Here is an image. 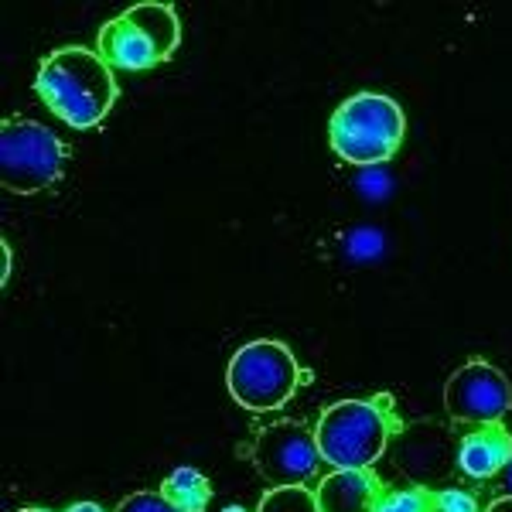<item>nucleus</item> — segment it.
<instances>
[{
  "label": "nucleus",
  "instance_id": "f257e3e1",
  "mask_svg": "<svg viewBox=\"0 0 512 512\" xmlns=\"http://www.w3.org/2000/svg\"><path fill=\"white\" fill-rule=\"evenodd\" d=\"M35 93L72 130H93L113 110L120 89L113 69L93 48L65 45L41 59Z\"/></svg>",
  "mask_w": 512,
  "mask_h": 512
},
{
  "label": "nucleus",
  "instance_id": "f03ea898",
  "mask_svg": "<svg viewBox=\"0 0 512 512\" xmlns=\"http://www.w3.org/2000/svg\"><path fill=\"white\" fill-rule=\"evenodd\" d=\"M400 427L390 393L338 400L318 417L315 427L321 461L332 468H373Z\"/></svg>",
  "mask_w": 512,
  "mask_h": 512
},
{
  "label": "nucleus",
  "instance_id": "7ed1b4c3",
  "mask_svg": "<svg viewBox=\"0 0 512 512\" xmlns=\"http://www.w3.org/2000/svg\"><path fill=\"white\" fill-rule=\"evenodd\" d=\"M403 137H407V117L400 103L383 93H355L328 120L332 151L359 168H376L396 158Z\"/></svg>",
  "mask_w": 512,
  "mask_h": 512
},
{
  "label": "nucleus",
  "instance_id": "20e7f679",
  "mask_svg": "<svg viewBox=\"0 0 512 512\" xmlns=\"http://www.w3.org/2000/svg\"><path fill=\"white\" fill-rule=\"evenodd\" d=\"M181 21L171 4L144 0L130 11L117 14L99 28L96 52L110 69L120 72H147L158 69L178 52Z\"/></svg>",
  "mask_w": 512,
  "mask_h": 512
},
{
  "label": "nucleus",
  "instance_id": "39448f33",
  "mask_svg": "<svg viewBox=\"0 0 512 512\" xmlns=\"http://www.w3.org/2000/svg\"><path fill=\"white\" fill-rule=\"evenodd\" d=\"M226 386L239 407L253 414L284 407L301 386V366L294 352L284 342L260 338V342L243 345L226 369Z\"/></svg>",
  "mask_w": 512,
  "mask_h": 512
},
{
  "label": "nucleus",
  "instance_id": "423d86ee",
  "mask_svg": "<svg viewBox=\"0 0 512 512\" xmlns=\"http://www.w3.org/2000/svg\"><path fill=\"white\" fill-rule=\"evenodd\" d=\"M65 171V144L45 123L28 117L4 120L0 130V181L7 192L35 195L52 188Z\"/></svg>",
  "mask_w": 512,
  "mask_h": 512
},
{
  "label": "nucleus",
  "instance_id": "0eeeda50",
  "mask_svg": "<svg viewBox=\"0 0 512 512\" xmlns=\"http://www.w3.org/2000/svg\"><path fill=\"white\" fill-rule=\"evenodd\" d=\"M253 468L260 472L270 489H287V485H304L318 475L321 451L315 431L294 420H280L256 434L253 441Z\"/></svg>",
  "mask_w": 512,
  "mask_h": 512
},
{
  "label": "nucleus",
  "instance_id": "6e6552de",
  "mask_svg": "<svg viewBox=\"0 0 512 512\" xmlns=\"http://www.w3.org/2000/svg\"><path fill=\"white\" fill-rule=\"evenodd\" d=\"M444 410L461 424H502V417L512 410V386L492 362L472 359L454 369L444 383Z\"/></svg>",
  "mask_w": 512,
  "mask_h": 512
},
{
  "label": "nucleus",
  "instance_id": "1a4fd4ad",
  "mask_svg": "<svg viewBox=\"0 0 512 512\" xmlns=\"http://www.w3.org/2000/svg\"><path fill=\"white\" fill-rule=\"evenodd\" d=\"M386 485L373 468H335L315 489L321 512H376Z\"/></svg>",
  "mask_w": 512,
  "mask_h": 512
},
{
  "label": "nucleus",
  "instance_id": "9d476101",
  "mask_svg": "<svg viewBox=\"0 0 512 512\" xmlns=\"http://www.w3.org/2000/svg\"><path fill=\"white\" fill-rule=\"evenodd\" d=\"M512 465V434L502 424H482L458 444V468L472 482L495 478Z\"/></svg>",
  "mask_w": 512,
  "mask_h": 512
},
{
  "label": "nucleus",
  "instance_id": "9b49d317",
  "mask_svg": "<svg viewBox=\"0 0 512 512\" xmlns=\"http://www.w3.org/2000/svg\"><path fill=\"white\" fill-rule=\"evenodd\" d=\"M161 495L178 512H205L212 502V482L198 468H175L161 482Z\"/></svg>",
  "mask_w": 512,
  "mask_h": 512
},
{
  "label": "nucleus",
  "instance_id": "f8f14e48",
  "mask_svg": "<svg viewBox=\"0 0 512 512\" xmlns=\"http://www.w3.org/2000/svg\"><path fill=\"white\" fill-rule=\"evenodd\" d=\"M256 512H321V509L311 489H304V485H287V489H270L263 495Z\"/></svg>",
  "mask_w": 512,
  "mask_h": 512
},
{
  "label": "nucleus",
  "instance_id": "ddd939ff",
  "mask_svg": "<svg viewBox=\"0 0 512 512\" xmlns=\"http://www.w3.org/2000/svg\"><path fill=\"white\" fill-rule=\"evenodd\" d=\"M376 512H431L427 489H386Z\"/></svg>",
  "mask_w": 512,
  "mask_h": 512
},
{
  "label": "nucleus",
  "instance_id": "4468645a",
  "mask_svg": "<svg viewBox=\"0 0 512 512\" xmlns=\"http://www.w3.org/2000/svg\"><path fill=\"white\" fill-rule=\"evenodd\" d=\"M345 253L355 260H373L383 253V233L379 229H355L352 236H345Z\"/></svg>",
  "mask_w": 512,
  "mask_h": 512
},
{
  "label": "nucleus",
  "instance_id": "2eb2a0df",
  "mask_svg": "<svg viewBox=\"0 0 512 512\" xmlns=\"http://www.w3.org/2000/svg\"><path fill=\"white\" fill-rule=\"evenodd\" d=\"M431 512H482V509H478V499L472 492L444 489V492H431Z\"/></svg>",
  "mask_w": 512,
  "mask_h": 512
},
{
  "label": "nucleus",
  "instance_id": "dca6fc26",
  "mask_svg": "<svg viewBox=\"0 0 512 512\" xmlns=\"http://www.w3.org/2000/svg\"><path fill=\"white\" fill-rule=\"evenodd\" d=\"M117 512H178L161 492H134L120 502Z\"/></svg>",
  "mask_w": 512,
  "mask_h": 512
},
{
  "label": "nucleus",
  "instance_id": "f3484780",
  "mask_svg": "<svg viewBox=\"0 0 512 512\" xmlns=\"http://www.w3.org/2000/svg\"><path fill=\"white\" fill-rule=\"evenodd\" d=\"M485 512H512V495H502V499L489 502V509Z\"/></svg>",
  "mask_w": 512,
  "mask_h": 512
},
{
  "label": "nucleus",
  "instance_id": "a211bd4d",
  "mask_svg": "<svg viewBox=\"0 0 512 512\" xmlns=\"http://www.w3.org/2000/svg\"><path fill=\"white\" fill-rule=\"evenodd\" d=\"M0 253H4V274H0V280L7 284V277H11V246L0 243Z\"/></svg>",
  "mask_w": 512,
  "mask_h": 512
},
{
  "label": "nucleus",
  "instance_id": "6ab92c4d",
  "mask_svg": "<svg viewBox=\"0 0 512 512\" xmlns=\"http://www.w3.org/2000/svg\"><path fill=\"white\" fill-rule=\"evenodd\" d=\"M65 512H103V509H99L96 502H76V506H69Z\"/></svg>",
  "mask_w": 512,
  "mask_h": 512
},
{
  "label": "nucleus",
  "instance_id": "aec40b11",
  "mask_svg": "<svg viewBox=\"0 0 512 512\" xmlns=\"http://www.w3.org/2000/svg\"><path fill=\"white\" fill-rule=\"evenodd\" d=\"M222 512H246V509H243V506H226Z\"/></svg>",
  "mask_w": 512,
  "mask_h": 512
},
{
  "label": "nucleus",
  "instance_id": "412c9836",
  "mask_svg": "<svg viewBox=\"0 0 512 512\" xmlns=\"http://www.w3.org/2000/svg\"><path fill=\"white\" fill-rule=\"evenodd\" d=\"M18 512H48V509H38V506H28V509H18Z\"/></svg>",
  "mask_w": 512,
  "mask_h": 512
},
{
  "label": "nucleus",
  "instance_id": "4be33fe9",
  "mask_svg": "<svg viewBox=\"0 0 512 512\" xmlns=\"http://www.w3.org/2000/svg\"><path fill=\"white\" fill-rule=\"evenodd\" d=\"M509 489H512V468H509ZM512 495V492H509Z\"/></svg>",
  "mask_w": 512,
  "mask_h": 512
}]
</instances>
